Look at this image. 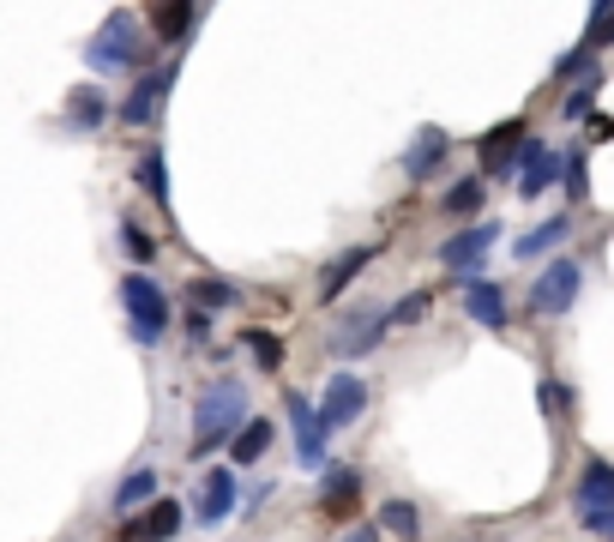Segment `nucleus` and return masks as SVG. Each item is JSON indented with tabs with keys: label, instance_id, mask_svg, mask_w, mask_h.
I'll use <instances>...</instances> for the list:
<instances>
[{
	"label": "nucleus",
	"instance_id": "1",
	"mask_svg": "<svg viewBox=\"0 0 614 542\" xmlns=\"http://www.w3.org/2000/svg\"><path fill=\"white\" fill-rule=\"evenodd\" d=\"M247 422V392L242 380H212L193 404V452H212L217 441H230L235 428Z\"/></svg>",
	"mask_w": 614,
	"mask_h": 542
},
{
	"label": "nucleus",
	"instance_id": "2",
	"mask_svg": "<svg viewBox=\"0 0 614 542\" xmlns=\"http://www.w3.org/2000/svg\"><path fill=\"white\" fill-rule=\"evenodd\" d=\"M91 67L97 72H115V67H133L139 61V19H133V12H109V19H103V31L91 37Z\"/></svg>",
	"mask_w": 614,
	"mask_h": 542
},
{
	"label": "nucleus",
	"instance_id": "3",
	"mask_svg": "<svg viewBox=\"0 0 614 542\" xmlns=\"http://www.w3.org/2000/svg\"><path fill=\"white\" fill-rule=\"evenodd\" d=\"M121 302H127V314H133V338H139V344H157L163 332H169V302H163V289L152 284V277L133 272L127 284H121Z\"/></svg>",
	"mask_w": 614,
	"mask_h": 542
},
{
	"label": "nucleus",
	"instance_id": "4",
	"mask_svg": "<svg viewBox=\"0 0 614 542\" xmlns=\"http://www.w3.org/2000/svg\"><path fill=\"white\" fill-rule=\"evenodd\" d=\"M578 289H584V266L578 259H554V266L530 284V307L536 314H566V307L578 302Z\"/></svg>",
	"mask_w": 614,
	"mask_h": 542
},
{
	"label": "nucleus",
	"instance_id": "5",
	"mask_svg": "<svg viewBox=\"0 0 614 542\" xmlns=\"http://www.w3.org/2000/svg\"><path fill=\"white\" fill-rule=\"evenodd\" d=\"M362 410H368V386H362V380H355V374H332V380H325V398H320V428H350V422L355 416H362Z\"/></svg>",
	"mask_w": 614,
	"mask_h": 542
},
{
	"label": "nucleus",
	"instance_id": "6",
	"mask_svg": "<svg viewBox=\"0 0 614 542\" xmlns=\"http://www.w3.org/2000/svg\"><path fill=\"white\" fill-rule=\"evenodd\" d=\"M494 242H500V224H470V229H458V236L440 247V259L452 272H483V259H488Z\"/></svg>",
	"mask_w": 614,
	"mask_h": 542
},
{
	"label": "nucleus",
	"instance_id": "7",
	"mask_svg": "<svg viewBox=\"0 0 614 542\" xmlns=\"http://www.w3.org/2000/svg\"><path fill=\"white\" fill-rule=\"evenodd\" d=\"M386 326H392V319H386V307H355V314L338 326L332 349H338V356H368V349L380 344V332H386Z\"/></svg>",
	"mask_w": 614,
	"mask_h": 542
},
{
	"label": "nucleus",
	"instance_id": "8",
	"mask_svg": "<svg viewBox=\"0 0 614 542\" xmlns=\"http://www.w3.org/2000/svg\"><path fill=\"white\" fill-rule=\"evenodd\" d=\"M458 284H464V307H470L476 326L500 332V326H506V296H500V284H488V277H476V272H458Z\"/></svg>",
	"mask_w": 614,
	"mask_h": 542
},
{
	"label": "nucleus",
	"instance_id": "9",
	"mask_svg": "<svg viewBox=\"0 0 614 542\" xmlns=\"http://www.w3.org/2000/svg\"><path fill=\"white\" fill-rule=\"evenodd\" d=\"M290 410V428H295V446H302V464H325V428H320V410H313L302 392H290L283 398Z\"/></svg>",
	"mask_w": 614,
	"mask_h": 542
},
{
	"label": "nucleus",
	"instance_id": "10",
	"mask_svg": "<svg viewBox=\"0 0 614 542\" xmlns=\"http://www.w3.org/2000/svg\"><path fill=\"white\" fill-rule=\"evenodd\" d=\"M554 175H561V151H548L543 139H524V151H518V194L536 199Z\"/></svg>",
	"mask_w": 614,
	"mask_h": 542
},
{
	"label": "nucleus",
	"instance_id": "11",
	"mask_svg": "<svg viewBox=\"0 0 614 542\" xmlns=\"http://www.w3.org/2000/svg\"><path fill=\"white\" fill-rule=\"evenodd\" d=\"M169 85H175V67H157V72H145V79L133 85V97L121 102V115H127L133 127H139V121H152V115H157V102L169 97Z\"/></svg>",
	"mask_w": 614,
	"mask_h": 542
},
{
	"label": "nucleus",
	"instance_id": "12",
	"mask_svg": "<svg viewBox=\"0 0 614 542\" xmlns=\"http://www.w3.org/2000/svg\"><path fill=\"white\" fill-rule=\"evenodd\" d=\"M230 512H235V471L217 464V471L205 476V489H199V524H223Z\"/></svg>",
	"mask_w": 614,
	"mask_h": 542
},
{
	"label": "nucleus",
	"instance_id": "13",
	"mask_svg": "<svg viewBox=\"0 0 614 542\" xmlns=\"http://www.w3.org/2000/svg\"><path fill=\"white\" fill-rule=\"evenodd\" d=\"M272 434H277V428H272L265 416H247L242 428L230 434V464H260L265 446H272Z\"/></svg>",
	"mask_w": 614,
	"mask_h": 542
},
{
	"label": "nucleus",
	"instance_id": "14",
	"mask_svg": "<svg viewBox=\"0 0 614 542\" xmlns=\"http://www.w3.org/2000/svg\"><path fill=\"white\" fill-rule=\"evenodd\" d=\"M320 506L332 512V519H350L355 512V471L350 464H332V471L320 476Z\"/></svg>",
	"mask_w": 614,
	"mask_h": 542
},
{
	"label": "nucleus",
	"instance_id": "15",
	"mask_svg": "<svg viewBox=\"0 0 614 542\" xmlns=\"http://www.w3.org/2000/svg\"><path fill=\"white\" fill-rule=\"evenodd\" d=\"M152 31L163 42H182L193 31V0H157V7H152Z\"/></svg>",
	"mask_w": 614,
	"mask_h": 542
},
{
	"label": "nucleus",
	"instance_id": "16",
	"mask_svg": "<svg viewBox=\"0 0 614 542\" xmlns=\"http://www.w3.org/2000/svg\"><path fill=\"white\" fill-rule=\"evenodd\" d=\"M518 145H524V121H500V134L483 139V164H488V175H506V164H513Z\"/></svg>",
	"mask_w": 614,
	"mask_h": 542
},
{
	"label": "nucleus",
	"instance_id": "17",
	"mask_svg": "<svg viewBox=\"0 0 614 542\" xmlns=\"http://www.w3.org/2000/svg\"><path fill=\"white\" fill-rule=\"evenodd\" d=\"M175 531H182V506H175V501H152L133 536H139V542H169Z\"/></svg>",
	"mask_w": 614,
	"mask_h": 542
},
{
	"label": "nucleus",
	"instance_id": "18",
	"mask_svg": "<svg viewBox=\"0 0 614 542\" xmlns=\"http://www.w3.org/2000/svg\"><path fill=\"white\" fill-rule=\"evenodd\" d=\"M103 115H109V102H103L97 85H79V91L67 97V121L85 127V134H91V127H103Z\"/></svg>",
	"mask_w": 614,
	"mask_h": 542
},
{
	"label": "nucleus",
	"instance_id": "19",
	"mask_svg": "<svg viewBox=\"0 0 614 542\" xmlns=\"http://www.w3.org/2000/svg\"><path fill=\"white\" fill-rule=\"evenodd\" d=\"M584 506H614V464H591L578 476V512Z\"/></svg>",
	"mask_w": 614,
	"mask_h": 542
},
{
	"label": "nucleus",
	"instance_id": "20",
	"mask_svg": "<svg viewBox=\"0 0 614 542\" xmlns=\"http://www.w3.org/2000/svg\"><path fill=\"white\" fill-rule=\"evenodd\" d=\"M566 236H573V217H548L543 229H530V236H518V259H536V254H548V247H561Z\"/></svg>",
	"mask_w": 614,
	"mask_h": 542
},
{
	"label": "nucleus",
	"instance_id": "21",
	"mask_svg": "<svg viewBox=\"0 0 614 542\" xmlns=\"http://www.w3.org/2000/svg\"><path fill=\"white\" fill-rule=\"evenodd\" d=\"M440 157H446V134H440V127H428V134L410 145V157H403V175H416V181H422V175L440 164Z\"/></svg>",
	"mask_w": 614,
	"mask_h": 542
},
{
	"label": "nucleus",
	"instance_id": "22",
	"mask_svg": "<svg viewBox=\"0 0 614 542\" xmlns=\"http://www.w3.org/2000/svg\"><path fill=\"white\" fill-rule=\"evenodd\" d=\"M368 259H373V247H350V254H343V259H332V266H325V272H320V289H325V296H338V289H343V284H350V277H355V272H362V266H368Z\"/></svg>",
	"mask_w": 614,
	"mask_h": 542
},
{
	"label": "nucleus",
	"instance_id": "23",
	"mask_svg": "<svg viewBox=\"0 0 614 542\" xmlns=\"http://www.w3.org/2000/svg\"><path fill=\"white\" fill-rule=\"evenodd\" d=\"M157 501V471H133L121 489H115V512H133V506H152Z\"/></svg>",
	"mask_w": 614,
	"mask_h": 542
},
{
	"label": "nucleus",
	"instance_id": "24",
	"mask_svg": "<svg viewBox=\"0 0 614 542\" xmlns=\"http://www.w3.org/2000/svg\"><path fill=\"white\" fill-rule=\"evenodd\" d=\"M242 338H247V349H253V362H260V368H265V374H277V368H283V344L272 338V332H260V326H253V332H242Z\"/></svg>",
	"mask_w": 614,
	"mask_h": 542
},
{
	"label": "nucleus",
	"instance_id": "25",
	"mask_svg": "<svg viewBox=\"0 0 614 542\" xmlns=\"http://www.w3.org/2000/svg\"><path fill=\"white\" fill-rule=\"evenodd\" d=\"M380 524H386L392 536L410 542V536H416V506H410V501H386V506H380Z\"/></svg>",
	"mask_w": 614,
	"mask_h": 542
},
{
	"label": "nucleus",
	"instance_id": "26",
	"mask_svg": "<svg viewBox=\"0 0 614 542\" xmlns=\"http://www.w3.org/2000/svg\"><path fill=\"white\" fill-rule=\"evenodd\" d=\"M428 307H433V296H428V289H410V296H403L398 307H386V319H392V326H416V319H422Z\"/></svg>",
	"mask_w": 614,
	"mask_h": 542
},
{
	"label": "nucleus",
	"instance_id": "27",
	"mask_svg": "<svg viewBox=\"0 0 614 542\" xmlns=\"http://www.w3.org/2000/svg\"><path fill=\"white\" fill-rule=\"evenodd\" d=\"M139 187L152 199H169V175H163V157L157 151H145V164H139Z\"/></svg>",
	"mask_w": 614,
	"mask_h": 542
},
{
	"label": "nucleus",
	"instance_id": "28",
	"mask_svg": "<svg viewBox=\"0 0 614 542\" xmlns=\"http://www.w3.org/2000/svg\"><path fill=\"white\" fill-rule=\"evenodd\" d=\"M193 302H199V307H230L235 284H223V277H199V284H193Z\"/></svg>",
	"mask_w": 614,
	"mask_h": 542
},
{
	"label": "nucleus",
	"instance_id": "29",
	"mask_svg": "<svg viewBox=\"0 0 614 542\" xmlns=\"http://www.w3.org/2000/svg\"><path fill=\"white\" fill-rule=\"evenodd\" d=\"M476 205H483V181H458L446 194V211H476Z\"/></svg>",
	"mask_w": 614,
	"mask_h": 542
},
{
	"label": "nucleus",
	"instance_id": "30",
	"mask_svg": "<svg viewBox=\"0 0 614 542\" xmlns=\"http://www.w3.org/2000/svg\"><path fill=\"white\" fill-rule=\"evenodd\" d=\"M561 169H566V194H573V199L591 194V187H584V157H578V151H573V157H561Z\"/></svg>",
	"mask_w": 614,
	"mask_h": 542
},
{
	"label": "nucleus",
	"instance_id": "31",
	"mask_svg": "<svg viewBox=\"0 0 614 542\" xmlns=\"http://www.w3.org/2000/svg\"><path fill=\"white\" fill-rule=\"evenodd\" d=\"M596 79H603V72H591V79H584L578 91L566 97V115H584V109H591V97H596Z\"/></svg>",
	"mask_w": 614,
	"mask_h": 542
},
{
	"label": "nucleus",
	"instance_id": "32",
	"mask_svg": "<svg viewBox=\"0 0 614 542\" xmlns=\"http://www.w3.org/2000/svg\"><path fill=\"white\" fill-rule=\"evenodd\" d=\"M121 242H127V254H133V259H152V236H145V229H133V224H127V229H121Z\"/></svg>",
	"mask_w": 614,
	"mask_h": 542
},
{
	"label": "nucleus",
	"instance_id": "33",
	"mask_svg": "<svg viewBox=\"0 0 614 542\" xmlns=\"http://www.w3.org/2000/svg\"><path fill=\"white\" fill-rule=\"evenodd\" d=\"M205 332H212V314H205V307H193V314H187V338H205Z\"/></svg>",
	"mask_w": 614,
	"mask_h": 542
},
{
	"label": "nucleus",
	"instance_id": "34",
	"mask_svg": "<svg viewBox=\"0 0 614 542\" xmlns=\"http://www.w3.org/2000/svg\"><path fill=\"white\" fill-rule=\"evenodd\" d=\"M543 410H566V386H543Z\"/></svg>",
	"mask_w": 614,
	"mask_h": 542
},
{
	"label": "nucleus",
	"instance_id": "35",
	"mask_svg": "<svg viewBox=\"0 0 614 542\" xmlns=\"http://www.w3.org/2000/svg\"><path fill=\"white\" fill-rule=\"evenodd\" d=\"M591 139H614V121H608V115H591Z\"/></svg>",
	"mask_w": 614,
	"mask_h": 542
},
{
	"label": "nucleus",
	"instance_id": "36",
	"mask_svg": "<svg viewBox=\"0 0 614 542\" xmlns=\"http://www.w3.org/2000/svg\"><path fill=\"white\" fill-rule=\"evenodd\" d=\"M608 12H614V0H591V24H603Z\"/></svg>",
	"mask_w": 614,
	"mask_h": 542
},
{
	"label": "nucleus",
	"instance_id": "37",
	"mask_svg": "<svg viewBox=\"0 0 614 542\" xmlns=\"http://www.w3.org/2000/svg\"><path fill=\"white\" fill-rule=\"evenodd\" d=\"M350 542H373V531H362V536H350Z\"/></svg>",
	"mask_w": 614,
	"mask_h": 542
}]
</instances>
